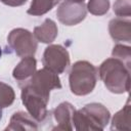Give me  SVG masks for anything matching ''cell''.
Listing matches in <instances>:
<instances>
[{"mask_svg": "<svg viewBox=\"0 0 131 131\" xmlns=\"http://www.w3.org/2000/svg\"><path fill=\"white\" fill-rule=\"evenodd\" d=\"M130 66L119 58L112 57L99 67V77L105 87L114 93L128 92L130 89Z\"/></svg>", "mask_w": 131, "mask_h": 131, "instance_id": "cell-1", "label": "cell"}, {"mask_svg": "<svg viewBox=\"0 0 131 131\" xmlns=\"http://www.w3.org/2000/svg\"><path fill=\"white\" fill-rule=\"evenodd\" d=\"M110 112L100 103H89L73 115L77 130H102L108 123Z\"/></svg>", "mask_w": 131, "mask_h": 131, "instance_id": "cell-2", "label": "cell"}, {"mask_svg": "<svg viewBox=\"0 0 131 131\" xmlns=\"http://www.w3.org/2000/svg\"><path fill=\"white\" fill-rule=\"evenodd\" d=\"M97 72L93 64L86 60L77 61L70 73V87L76 95H86L95 87Z\"/></svg>", "mask_w": 131, "mask_h": 131, "instance_id": "cell-3", "label": "cell"}, {"mask_svg": "<svg viewBox=\"0 0 131 131\" xmlns=\"http://www.w3.org/2000/svg\"><path fill=\"white\" fill-rule=\"evenodd\" d=\"M21 100L29 114L38 122H42L47 116V103L49 95L41 93L31 86L24 84L21 86Z\"/></svg>", "mask_w": 131, "mask_h": 131, "instance_id": "cell-4", "label": "cell"}, {"mask_svg": "<svg viewBox=\"0 0 131 131\" xmlns=\"http://www.w3.org/2000/svg\"><path fill=\"white\" fill-rule=\"evenodd\" d=\"M7 42L19 57L33 56L37 49V41L32 33L25 29H14L10 32Z\"/></svg>", "mask_w": 131, "mask_h": 131, "instance_id": "cell-5", "label": "cell"}, {"mask_svg": "<svg viewBox=\"0 0 131 131\" xmlns=\"http://www.w3.org/2000/svg\"><path fill=\"white\" fill-rule=\"evenodd\" d=\"M24 84H27L33 89L47 95L50 94V90L61 88L60 80L57 74L46 68L35 72V74Z\"/></svg>", "mask_w": 131, "mask_h": 131, "instance_id": "cell-6", "label": "cell"}, {"mask_svg": "<svg viewBox=\"0 0 131 131\" xmlns=\"http://www.w3.org/2000/svg\"><path fill=\"white\" fill-rule=\"evenodd\" d=\"M43 64L55 74H61L70 64L69 52L60 45H50L44 51Z\"/></svg>", "mask_w": 131, "mask_h": 131, "instance_id": "cell-7", "label": "cell"}, {"mask_svg": "<svg viewBox=\"0 0 131 131\" xmlns=\"http://www.w3.org/2000/svg\"><path fill=\"white\" fill-rule=\"evenodd\" d=\"M58 19L67 25L74 26L82 21L86 16V6L83 2L64 1L56 11Z\"/></svg>", "mask_w": 131, "mask_h": 131, "instance_id": "cell-8", "label": "cell"}, {"mask_svg": "<svg viewBox=\"0 0 131 131\" xmlns=\"http://www.w3.org/2000/svg\"><path fill=\"white\" fill-rule=\"evenodd\" d=\"M75 113L74 106L69 102L60 103L54 110V117L58 126L54 127V130H72V119Z\"/></svg>", "mask_w": 131, "mask_h": 131, "instance_id": "cell-9", "label": "cell"}, {"mask_svg": "<svg viewBox=\"0 0 131 131\" xmlns=\"http://www.w3.org/2000/svg\"><path fill=\"white\" fill-rule=\"evenodd\" d=\"M36 59L33 56L23 57L21 61L13 70V78L18 81L19 84L27 82L36 72Z\"/></svg>", "mask_w": 131, "mask_h": 131, "instance_id": "cell-10", "label": "cell"}, {"mask_svg": "<svg viewBox=\"0 0 131 131\" xmlns=\"http://www.w3.org/2000/svg\"><path fill=\"white\" fill-rule=\"evenodd\" d=\"M37 130L38 126L35 119L24 112H17L13 114L10 119L9 126L5 130Z\"/></svg>", "mask_w": 131, "mask_h": 131, "instance_id": "cell-11", "label": "cell"}, {"mask_svg": "<svg viewBox=\"0 0 131 131\" xmlns=\"http://www.w3.org/2000/svg\"><path fill=\"white\" fill-rule=\"evenodd\" d=\"M110 34L114 40L130 42V21L114 18L110 21Z\"/></svg>", "mask_w": 131, "mask_h": 131, "instance_id": "cell-12", "label": "cell"}, {"mask_svg": "<svg viewBox=\"0 0 131 131\" xmlns=\"http://www.w3.org/2000/svg\"><path fill=\"white\" fill-rule=\"evenodd\" d=\"M34 35L37 40L43 43H51L57 36V27L52 19L46 18L42 26L35 28Z\"/></svg>", "mask_w": 131, "mask_h": 131, "instance_id": "cell-13", "label": "cell"}, {"mask_svg": "<svg viewBox=\"0 0 131 131\" xmlns=\"http://www.w3.org/2000/svg\"><path fill=\"white\" fill-rule=\"evenodd\" d=\"M59 0H33L28 13L31 15H42L51 10Z\"/></svg>", "mask_w": 131, "mask_h": 131, "instance_id": "cell-14", "label": "cell"}, {"mask_svg": "<svg viewBox=\"0 0 131 131\" xmlns=\"http://www.w3.org/2000/svg\"><path fill=\"white\" fill-rule=\"evenodd\" d=\"M127 129H130V105L126 104L124 108H122L120 112H118L114 119H113V125L112 129H118V130H123L125 129V126Z\"/></svg>", "mask_w": 131, "mask_h": 131, "instance_id": "cell-15", "label": "cell"}, {"mask_svg": "<svg viewBox=\"0 0 131 131\" xmlns=\"http://www.w3.org/2000/svg\"><path fill=\"white\" fill-rule=\"evenodd\" d=\"M14 97L15 95L13 89L9 85L0 82V107H7L12 104Z\"/></svg>", "mask_w": 131, "mask_h": 131, "instance_id": "cell-16", "label": "cell"}, {"mask_svg": "<svg viewBox=\"0 0 131 131\" xmlns=\"http://www.w3.org/2000/svg\"><path fill=\"white\" fill-rule=\"evenodd\" d=\"M110 7L108 0H89L88 10L95 15H102L107 12Z\"/></svg>", "mask_w": 131, "mask_h": 131, "instance_id": "cell-17", "label": "cell"}, {"mask_svg": "<svg viewBox=\"0 0 131 131\" xmlns=\"http://www.w3.org/2000/svg\"><path fill=\"white\" fill-rule=\"evenodd\" d=\"M113 56L121 59L127 66H130V47L121 44L116 45L113 50Z\"/></svg>", "mask_w": 131, "mask_h": 131, "instance_id": "cell-18", "label": "cell"}, {"mask_svg": "<svg viewBox=\"0 0 131 131\" xmlns=\"http://www.w3.org/2000/svg\"><path fill=\"white\" fill-rule=\"evenodd\" d=\"M0 1L9 6H20L25 4L27 0H0Z\"/></svg>", "mask_w": 131, "mask_h": 131, "instance_id": "cell-19", "label": "cell"}, {"mask_svg": "<svg viewBox=\"0 0 131 131\" xmlns=\"http://www.w3.org/2000/svg\"><path fill=\"white\" fill-rule=\"evenodd\" d=\"M63 1H69V2H83L84 0H63Z\"/></svg>", "mask_w": 131, "mask_h": 131, "instance_id": "cell-20", "label": "cell"}, {"mask_svg": "<svg viewBox=\"0 0 131 131\" xmlns=\"http://www.w3.org/2000/svg\"><path fill=\"white\" fill-rule=\"evenodd\" d=\"M1 118H2V111H1V107H0V120H1Z\"/></svg>", "mask_w": 131, "mask_h": 131, "instance_id": "cell-21", "label": "cell"}, {"mask_svg": "<svg viewBox=\"0 0 131 131\" xmlns=\"http://www.w3.org/2000/svg\"><path fill=\"white\" fill-rule=\"evenodd\" d=\"M1 55H2V50H1V47H0V57H1Z\"/></svg>", "mask_w": 131, "mask_h": 131, "instance_id": "cell-22", "label": "cell"}]
</instances>
